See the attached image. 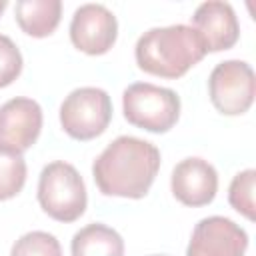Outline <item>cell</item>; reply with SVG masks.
Masks as SVG:
<instances>
[{
  "label": "cell",
  "instance_id": "ac0fdd59",
  "mask_svg": "<svg viewBox=\"0 0 256 256\" xmlns=\"http://www.w3.org/2000/svg\"><path fill=\"white\" fill-rule=\"evenodd\" d=\"M4 8H6V0H0V14L4 12Z\"/></svg>",
  "mask_w": 256,
  "mask_h": 256
},
{
  "label": "cell",
  "instance_id": "9a60e30c",
  "mask_svg": "<svg viewBox=\"0 0 256 256\" xmlns=\"http://www.w3.org/2000/svg\"><path fill=\"white\" fill-rule=\"evenodd\" d=\"M10 256H62V248L56 236L42 230H34L14 242Z\"/></svg>",
  "mask_w": 256,
  "mask_h": 256
},
{
  "label": "cell",
  "instance_id": "8fae6325",
  "mask_svg": "<svg viewBox=\"0 0 256 256\" xmlns=\"http://www.w3.org/2000/svg\"><path fill=\"white\" fill-rule=\"evenodd\" d=\"M194 30L204 40L208 52L228 50L238 42L240 24L228 2H202L192 16Z\"/></svg>",
  "mask_w": 256,
  "mask_h": 256
},
{
  "label": "cell",
  "instance_id": "3957f363",
  "mask_svg": "<svg viewBox=\"0 0 256 256\" xmlns=\"http://www.w3.org/2000/svg\"><path fill=\"white\" fill-rule=\"evenodd\" d=\"M38 202L58 222H74L86 210V186L78 170L62 160L42 168L38 180Z\"/></svg>",
  "mask_w": 256,
  "mask_h": 256
},
{
  "label": "cell",
  "instance_id": "e0dca14e",
  "mask_svg": "<svg viewBox=\"0 0 256 256\" xmlns=\"http://www.w3.org/2000/svg\"><path fill=\"white\" fill-rule=\"evenodd\" d=\"M22 72V54L16 44L0 34V88L10 86Z\"/></svg>",
  "mask_w": 256,
  "mask_h": 256
},
{
  "label": "cell",
  "instance_id": "30bf717a",
  "mask_svg": "<svg viewBox=\"0 0 256 256\" xmlns=\"http://www.w3.org/2000/svg\"><path fill=\"white\" fill-rule=\"evenodd\" d=\"M172 194L178 202L186 206H206L214 200L218 190V174L216 168L202 158H184L180 160L170 178Z\"/></svg>",
  "mask_w": 256,
  "mask_h": 256
},
{
  "label": "cell",
  "instance_id": "2e32d148",
  "mask_svg": "<svg viewBox=\"0 0 256 256\" xmlns=\"http://www.w3.org/2000/svg\"><path fill=\"white\" fill-rule=\"evenodd\" d=\"M26 182V162L22 156L0 152V200L14 198Z\"/></svg>",
  "mask_w": 256,
  "mask_h": 256
},
{
  "label": "cell",
  "instance_id": "7a4b0ae2",
  "mask_svg": "<svg viewBox=\"0 0 256 256\" xmlns=\"http://www.w3.org/2000/svg\"><path fill=\"white\" fill-rule=\"evenodd\" d=\"M200 34L186 24L146 30L136 42V64L140 70L160 78H180L206 56Z\"/></svg>",
  "mask_w": 256,
  "mask_h": 256
},
{
  "label": "cell",
  "instance_id": "ba28073f",
  "mask_svg": "<svg viewBox=\"0 0 256 256\" xmlns=\"http://www.w3.org/2000/svg\"><path fill=\"white\" fill-rule=\"evenodd\" d=\"M118 36L116 16L102 4H82L74 10L70 22V40L72 44L90 54H106Z\"/></svg>",
  "mask_w": 256,
  "mask_h": 256
},
{
  "label": "cell",
  "instance_id": "7c38bea8",
  "mask_svg": "<svg viewBox=\"0 0 256 256\" xmlns=\"http://www.w3.org/2000/svg\"><path fill=\"white\" fill-rule=\"evenodd\" d=\"M18 26L34 38L50 36L60 24L62 2L60 0H18L14 6Z\"/></svg>",
  "mask_w": 256,
  "mask_h": 256
},
{
  "label": "cell",
  "instance_id": "5bb4252c",
  "mask_svg": "<svg viewBox=\"0 0 256 256\" xmlns=\"http://www.w3.org/2000/svg\"><path fill=\"white\" fill-rule=\"evenodd\" d=\"M254 184H256V172L248 168L244 172H238L228 188L230 206L248 220H254Z\"/></svg>",
  "mask_w": 256,
  "mask_h": 256
},
{
  "label": "cell",
  "instance_id": "9c48e42d",
  "mask_svg": "<svg viewBox=\"0 0 256 256\" xmlns=\"http://www.w3.org/2000/svg\"><path fill=\"white\" fill-rule=\"evenodd\" d=\"M248 248V234L230 218L208 216L202 218L186 248V256H244Z\"/></svg>",
  "mask_w": 256,
  "mask_h": 256
},
{
  "label": "cell",
  "instance_id": "d6986e66",
  "mask_svg": "<svg viewBox=\"0 0 256 256\" xmlns=\"http://www.w3.org/2000/svg\"><path fill=\"white\" fill-rule=\"evenodd\" d=\"M152 256H164V254H152Z\"/></svg>",
  "mask_w": 256,
  "mask_h": 256
},
{
  "label": "cell",
  "instance_id": "8992f818",
  "mask_svg": "<svg viewBox=\"0 0 256 256\" xmlns=\"http://www.w3.org/2000/svg\"><path fill=\"white\" fill-rule=\"evenodd\" d=\"M208 92L214 108L226 116L248 112L254 102V72L244 60L216 64L208 78Z\"/></svg>",
  "mask_w": 256,
  "mask_h": 256
},
{
  "label": "cell",
  "instance_id": "4fadbf2b",
  "mask_svg": "<svg viewBox=\"0 0 256 256\" xmlns=\"http://www.w3.org/2000/svg\"><path fill=\"white\" fill-rule=\"evenodd\" d=\"M72 256H124L122 236L100 222L80 228L70 244Z\"/></svg>",
  "mask_w": 256,
  "mask_h": 256
},
{
  "label": "cell",
  "instance_id": "52a82bcc",
  "mask_svg": "<svg viewBox=\"0 0 256 256\" xmlns=\"http://www.w3.org/2000/svg\"><path fill=\"white\" fill-rule=\"evenodd\" d=\"M42 108L32 98H12L0 106V152L22 156L40 136Z\"/></svg>",
  "mask_w": 256,
  "mask_h": 256
},
{
  "label": "cell",
  "instance_id": "6da1fadb",
  "mask_svg": "<svg viewBox=\"0 0 256 256\" xmlns=\"http://www.w3.org/2000/svg\"><path fill=\"white\" fill-rule=\"evenodd\" d=\"M160 168V150L136 136H118L92 164L98 190L106 196L144 198Z\"/></svg>",
  "mask_w": 256,
  "mask_h": 256
},
{
  "label": "cell",
  "instance_id": "277c9868",
  "mask_svg": "<svg viewBox=\"0 0 256 256\" xmlns=\"http://www.w3.org/2000/svg\"><path fill=\"white\" fill-rule=\"evenodd\" d=\"M124 118L148 132H168L180 116V98L174 90L150 82L130 84L122 94Z\"/></svg>",
  "mask_w": 256,
  "mask_h": 256
},
{
  "label": "cell",
  "instance_id": "5b68a950",
  "mask_svg": "<svg viewBox=\"0 0 256 256\" xmlns=\"http://www.w3.org/2000/svg\"><path fill=\"white\" fill-rule=\"evenodd\" d=\"M112 120V100L106 90L82 86L72 90L60 106V124L74 140L100 136Z\"/></svg>",
  "mask_w": 256,
  "mask_h": 256
}]
</instances>
